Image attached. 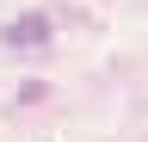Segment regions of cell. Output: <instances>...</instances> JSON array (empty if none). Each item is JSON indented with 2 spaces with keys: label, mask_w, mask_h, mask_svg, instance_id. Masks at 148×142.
Returning <instances> with one entry per match:
<instances>
[{
  "label": "cell",
  "mask_w": 148,
  "mask_h": 142,
  "mask_svg": "<svg viewBox=\"0 0 148 142\" xmlns=\"http://www.w3.org/2000/svg\"><path fill=\"white\" fill-rule=\"evenodd\" d=\"M43 37H49V25H43V19H18V25L6 31V43H12V49H31V43H43Z\"/></svg>",
  "instance_id": "6da1fadb"
}]
</instances>
